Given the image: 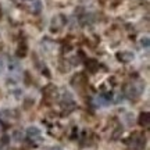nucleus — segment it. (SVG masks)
<instances>
[{
	"label": "nucleus",
	"instance_id": "nucleus-1",
	"mask_svg": "<svg viewBox=\"0 0 150 150\" xmlns=\"http://www.w3.org/2000/svg\"><path fill=\"white\" fill-rule=\"evenodd\" d=\"M143 91V85H128L127 86V89H125V93H127V96L129 99H136V97L140 96V93Z\"/></svg>",
	"mask_w": 150,
	"mask_h": 150
},
{
	"label": "nucleus",
	"instance_id": "nucleus-2",
	"mask_svg": "<svg viewBox=\"0 0 150 150\" xmlns=\"http://www.w3.org/2000/svg\"><path fill=\"white\" fill-rule=\"evenodd\" d=\"M27 135H28V138H31V139H39L42 132H40V129L38 128V127H29L27 129Z\"/></svg>",
	"mask_w": 150,
	"mask_h": 150
},
{
	"label": "nucleus",
	"instance_id": "nucleus-3",
	"mask_svg": "<svg viewBox=\"0 0 150 150\" xmlns=\"http://www.w3.org/2000/svg\"><path fill=\"white\" fill-rule=\"evenodd\" d=\"M117 57H118V60H121L122 63H128V61H131V60L134 59V53H131V52H121Z\"/></svg>",
	"mask_w": 150,
	"mask_h": 150
},
{
	"label": "nucleus",
	"instance_id": "nucleus-4",
	"mask_svg": "<svg viewBox=\"0 0 150 150\" xmlns=\"http://www.w3.org/2000/svg\"><path fill=\"white\" fill-rule=\"evenodd\" d=\"M143 145H145V142H143V139H142V138H139V136H134V139H131V146H132V147L142 149V147H143Z\"/></svg>",
	"mask_w": 150,
	"mask_h": 150
},
{
	"label": "nucleus",
	"instance_id": "nucleus-5",
	"mask_svg": "<svg viewBox=\"0 0 150 150\" xmlns=\"http://www.w3.org/2000/svg\"><path fill=\"white\" fill-rule=\"evenodd\" d=\"M150 122V115L149 112H142L139 115V124L142 125V127H147Z\"/></svg>",
	"mask_w": 150,
	"mask_h": 150
},
{
	"label": "nucleus",
	"instance_id": "nucleus-6",
	"mask_svg": "<svg viewBox=\"0 0 150 150\" xmlns=\"http://www.w3.org/2000/svg\"><path fill=\"white\" fill-rule=\"evenodd\" d=\"M10 70L11 71H16V70H21V67H20V65H18V63H17V61H14V60H13V61H11V64H10Z\"/></svg>",
	"mask_w": 150,
	"mask_h": 150
},
{
	"label": "nucleus",
	"instance_id": "nucleus-7",
	"mask_svg": "<svg viewBox=\"0 0 150 150\" xmlns=\"http://www.w3.org/2000/svg\"><path fill=\"white\" fill-rule=\"evenodd\" d=\"M140 46L149 47V38H142V39H140Z\"/></svg>",
	"mask_w": 150,
	"mask_h": 150
},
{
	"label": "nucleus",
	"instance_id": "nucleus-8",
	"mask_svg": "<svg viewBox=\"0 0 150 150\" xmlns=\"http://www.w3.org/2000/svg\"><path fill=\"white\" fill-rule=\"evenodd\" d=\"M33 11H35V13H39V11H40V1H39V0L35 1V8H33Z\"/></svg>",
	"mask_w": 150,
	"mask_h": 150
},
{
	"label": "nucleus",
	"instance_id": "nucleus-9",
	"mask_svg": "<svg viewBox=\"0 0 150 150\" xmlns=\"http://www.w3.org/2000/svg\"><path fill=\"white\" fill-rule=\"evenodd\" d=\"M4 68H6V64H4V60L0 57V74L4 71Z\"/></svg>",
	"mask_w": 150,
	"mask_h": 150
},
{
	"label": "nucleus",
	"instance_id": "nucleus-10",
	"mask_svg": "<svg viewBox=\"0 0 150 150\" xmlns=\"http://www.w3.org/2000/svg\"><path fill=\"white\" fill-rule=\"evenodd\" d=\"M7 140H8V136H3V138H1V143H7Z\"/></svg>",
	"mask_w": 150,
	"mask_h": 150
},
{
	"label": "nucleus",
	"instance_id": "nucleus-11",
	"mask_svg": "<svg viewBox=\"0 0 150 150\" xmlns=\"http://www.w3.org/2000/svg\"><path fill=\"white\" fill-rule=\"evenodd\" d=\"M16 138H17V139H22V134H20V132L17 131V132H16Z\"/></svg>",
	"mask_w": 150,
	"mask_h": 150
},
{
	"label": "nucleus",
	"instance_id": "nucleus-12",
	"mask_svg": "<svg viewBox=\"0 0 150 150\" xmlns=\"http://www.w3.org/2000/svg\"><path fill=\"white\" fill-rule=\"evenodd\" d=\"M52 150H61V149H59V147H56V149H52Z\"/></svg>",
	"mask_w": 150,
	"mask_h": 150
},
{
	"label": "nucleus",
	"instance_id": "nucleus-13",
	"mask_svg": "<svg viewBox=\"0 0 150 150\" xmlns=\"http://www.w3.org/2000/svg\"><path fill=\"white\" fill-rule=\"evenodd\" d=\"M0 131H1V125H0Z\"/></svg>",
	"mask_w": 150,
	"mask_h": 150
}]
</instances>
